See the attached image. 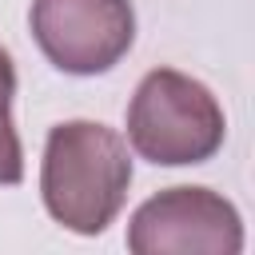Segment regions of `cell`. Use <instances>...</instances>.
Masks as SVG:
<instances>
[{"instance_id":"cell-1","label":"cell","mask_w":255,"mask_h":255,"mask_svg":"<svg viewBox=\"0 0 255 255\" xmlns=\"http://www.w3.org/2000/svg\"><path fill=\"white\" fill-rule=\"evenodd\" d=\"M131 183V159L124 139L92 120L52 128L44 147L40 191L56 223L80 235H100L124 207Z\"/></svg>"},{"instance_id":"cell-2","label":"cell","mask_w":255,"mask_h":255,"mask_svg":"<svg viewBox=\"0 0 255 255\" xmlns=\"http://www.w3.org/2000/svg\"><path fill=\"white\" fill-rule=\"evenodd\" d=\"M223 112L215 96L171 68H155L139 80L128 108V139L131 147L163 167L203 163L223 143Z\"/></svg>"},{"instance_id":"cell-3","label":"cell","mask_w":255,"mask_h":255,"mask_svg":"<svg viewBox=\"0 0 255 255\" xmlns=\"http://www.w3.org/2000/svg\"><path fill=\"white\" fill-rule=\"evenodd\" d=\"M135 255H235L243 247L239 211L207 187H171L151 195L128 227Z\"/></svg>"},{"instance_id":"cell-4","label":"cell","mask_w":255,"mask_h":255,"mask_svg":"<svg viewBox=\"0 0 255 255\" xmlns=\"http://www.w3.org/2000/svg\"><path fill=\"white\" fill-rule=\"evenodd\" d=\"M40 52L72 76H96L124 60L135 36L128 0H32Z\"/></svg>"},{"instance_id":"cell-5","label":"cell","mask_w":255,"mask_h":255,"mask_svg":"<svg viewBox=\"0 0 255 255\" xmlns=\"http://www.w3.org/2000/svg\"><path fill=\"white\" fill-rule=\"evenodd\" d=\"M12 92H16V72L8 52L0 48V183H20L24 175V155L12 128Z\"/></svg>"}]
</instances>
